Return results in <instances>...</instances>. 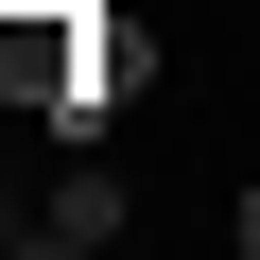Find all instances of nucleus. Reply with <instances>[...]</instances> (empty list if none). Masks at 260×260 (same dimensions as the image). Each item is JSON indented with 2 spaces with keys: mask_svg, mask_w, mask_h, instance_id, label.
I'll return each mask as SVG.
<instances>
[{
  "mask_svg": "<svg viewBox=\"0 0 260 260\" xmlns=\"http://www.w3.org/2000/svg\"><path fill=\"white\" fill-rule=\"evenodd\" d=\"M104 225H121V191H104V174H70V191H35V208H18V243H35V260H87Z\"/></svg>",
  "mask_w": 260,
  "mask_h": 260,
  "instance_id": "obj_1",
  "label": "nucleus"
},
{
  "mask_svg": "<svg viewBox=\"0 0 260 260\" xmlns=\"http://www.w3.org/2000/svg\"><path fill=\"white\" fill-rule=\"evenodd\" d=\"M0 243H18V191H0Z\"/></svg>",
  "mask_w": 260,
  "mask_h": 260,
  "instance_id": "obj_2",
  "label": "nucleus"
},
{
  "mask_svg": "<svg viewBox=\"0 0 260 260\" xmlns=\"http://www.w3.org/2000/svg\"><path fill=\"white\" fill-rule=\"evenodd\" d=\"M243 243H260V191H243Z\"/></svg>",
  "mask_w": 260,
  "mask_h": 260,
  "instance_id": "obj_3",
  "label": "nucleus"
}]
</instances>
